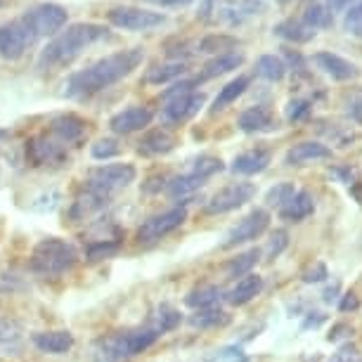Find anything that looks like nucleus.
I'll return each instance as SVG.
<instances>
[{"label": "nucleus", "mask_w": 362, "mask_h": 362, "mask_svg": "<svg viewBox=\"0 0 362 362\" xmlns=\"http://www.w3.org/2000/svg\"><path fill=\"white\" fill-rule=\"evenodd\" d=\"M239 47V40L228 33H211V36L199 40V52L209 54H225V52H235Z\"/></svg>", "instance_id": "c756f323"}, {"label": "nucleus", "mask_w": 362, "mask_h": 362, "mask_svg": "<svg viewBox=\"0 0 362 362\" xmlns=\"http://www.w3.org/2000/svg\"><path fill=\"white\" fill-rule=\"evenodd\" d=\"M351 194L355 197V202L362 204V182H353V185H351Z\"/></svg>", "instance_id": "5fc2aeb1"}, {"label": "nucleus", "mask_w": 362, "mask_h": 362, "mask_svg": "<svg viewBox=\"0 0 362 362\" xmlns=\"http://www.w3.org/2000/svg\"><path fill=\"white\" fill-rule=\"evenodd\" d=\"M244 64V54L242 52H225V54H216L214 59H209L206 64H204V69L199 74V78L197 81H209V78H218L223 76V74H230L239 69V66Z\"/></svg>", "instance_id": "aec40b11"}, {"label": "nucleus", "mask_w": 362, "mask_h": 362, "mask_svg": "<svg viewBox=\"0 0 362 362\" xmlns=\"http://www.w3.org/2000/svg\"><path fill=\"white\" fill-rule=\"evenodd\" d=\"M142 59H145V50L142 47H128V50L102 57L95 64L86 66V69L71 74L69 81L64 83V95L66 98L81 100L107 90V88L124 81L126 76H131L142 64Z\"/></svg>", "instance_id": "f257e3e1"}, {"label": "nucleus", "mask_w": 362, "mask_h": 362, "mask_svg": "<svg viewBox=\"0 0 362 362\" xmlns=\"http://www.w3.org/2000/svg\"><path fill=\"white\" fill-rule=\"evenodd\" d=\"M263 10V3L261 0H230L228 5L223 8L221 17L225 19L228 24H242L247 17H254L258 12Z\"/></svg>", "instance_id": "a878e982"}, {"label": "nucleus", "mask_w": 362, "mask_h": 362, "mask_svg": "<svg viewBox=\"0 0 362 362\" xmlns=\"http://www.w3.org/2000/svg\"><path fill=\"white\" fill-rule=\"evenodd\" d=\"M121 244L114 242V239H100V242H93L86 247V258L88 261H102V258H112L119 254Z\"/></svg>", "instance_id": "4c0bfd02"}, {"label": "nucleus", "mask_w": 362, "mask_h": 362, "mask_svg": "<svg viewBox=\"0 0 362 362\" xmlns=\"http://www.w3.org/2000/svg\"><path fill=\"white\" fill-rule=\"evenodd\" d=\"M185 71H187V64L182 62V59H170L166 64L152 66V69L145 74V81L149 86H163V83H170V81L180 78Z\"/></svg>", "instance_id": "bb28decb"}, {"label": "nucleus", "mask_w": 362, "mask_h": 362, "mask_svg": "<svg viewBox=\"0 0 362 362\" xmlns=\"http://www.w3.org/2000/svg\"><path fill=\"white\" fill-rule=\"evenodd\" d=\"M149 5H156V8H187L194 0H145Z\"/></svg>", "instance_id": "09e8293b"}, {"label": "nucleus", "mask_w": 362, "mask_h": 362, "mask_svg": "<svg viewBox=\"0 0 362 362\" xmlns=\"http://www.w3.org/2000/svg\"><path fill=\"white\" fill-rule=\"evenodd\" d=\"M185 221H187V211L182 209V206L163 211V214L152 216L149 221H145V223L140 225L138 239H140L142 244H152V242H156V239L166 237L173 230H177Z\"/></svg>", "instance_id": "1a4fd4ad"}, {"label": "nucleus", "mask_w": 362, "mask_h": 362, "mask_svg": "<svg viewBox=\"0 0 362 362\" xmlns=\"http://www.w3.org/2000/svg\"><path fill=\"white\" fill-rule=\"evenodd\" d=\"M256 74L265 81H282L284 74H286V64L282 57H277V54H263L261 59L256 62Z\"/></svg>", "instance_id": "2f4dec72"}, {"label": "nucleus", "mask_w": 362, "mask_h": 362, "mask_svg": "<svg viewBox=\"0 0 362 362\" xmlns=\"http://www.w3.org/2000/svg\"><path fill=\"white\" fill-rule=\"evenodd\" d=\"M254 194H256V185H251V182H232V185L218 189L204 211L209 216L228 214V211H235L239 206H244L247 202H251Z\"/></svg>", "instance_id": "6e6552de"}, {"label": "nucleus", "mask_w": 362, "mask_h": 362, "mask_svg": "<svg viewBox=\"0 0 362 362\" xmlns=\"http://www.w3.org/2000/svg\"><path fill=\"white\" fill-rule=\"evenodd\" d=\"M332 156V149L322 145V142H315V140H305V142H298L293 145L289 152L284 156V163L286 166H303L308 161H317V159H329Z\"/></svg>", "instance_id": "f3484780"}, {"label": "nucleus", "mask_w": 362, "mask_h": 362, "mask_svg": "<svg viewBox=\"0 0 362 362\" xmlns=\"http://www.w3.org/2000/svg\"><path fill=\"white\" fill-rule=\"evenodd\" d=\"M348 114H351L353 121H358V124H362V98H358L351 105V109H348Z\"/></svg>", "instance_id": "3c124183"}, {"label": "nucleus", "mask_w": 362, "mask_h": 362, "mask_svg": "<svg viewBox=\"0 0 362 362\" xmlns=\"http://www.w3.org/2000/svg\"><path fill=\"white\" fill-rule=\"evenodd\" d=\"M204 102H206V98H204V93H189V95H182V98H175L166 102V107H163L161 112V119L166 121V124H185V121H189L192 116H197L202 112Z\"/></svg>", "instance_id": "ddd939ff"}, {"label": "nucleus", "mask_w": 362, "mask_h": 362, "mask_svg": "<svg viewBox=\"0 0 362 362\" xmlns=\"http://www.w3.org/2000/svg\"><path fill=\"white\" fill-rule=\"evenodd\" d=\"M66 159V147L62 142H57L54 138L47 135H36L26 142V161L31 166H52V163H62Z\"/></svg>", "instance_id": "f8f14e48"}, {"label": "nucleus", "mask_w": 362, "mask_h": 362, "mask_svg": "<svg viewBox=\"0 0 362 362\" xmlns=\"http://www.w3.org/2000/svg\"><path fill=\"white\" fill-rule=\"evenodd\" d=\"M154 119V112L149 107H128L124 112H119L116 116H112V121H109V128H112L114 133L119 135H128V133H135V131H142V128H147L152 124Z\"/></svg>", "instance_id": "4468645a"}, {"label": "nucleus", "mask_w": 362, "mask_h": 362, "mask_svg": "<svg viewBox=\"0 0 362 362\" xmlns=\"http://www.w3.org/2000/svg\"><path fill=\"white\" fill-rule=\"evenodd\" d=\"M33 344L38 351L62 355L74 348V334L66 329H54V332H38L33 334Z\"/></svg>", "instance_id": "6ab92c4d"}, {"label": "nucleus", "mask_w": 362, "mask_h": 362, "mask_svg": "<svg viewBox=\"0 0 362 362\" xmlns=\"http://www.w3.org/2000/svg\"><path fill=\"white\" fill-rule=\"evenodd\" d=\"M258 258H261V251L258 249H251L247 254L237 256L235 261L228 263V277H247L251 275V270L256 268Z\"/></svg>", "instance_id": "72a5a7b5"}, {"label": "nucleus", "mask_w": 362, "mask_h": 362, "mask_svg": "<svg viewBox=\"0 0 362 362\" xmlns=\"http://www.w3.org/2000/svg\"><path fill=\"white\" fill-rule=\"evenodd\" d=\"M109 204V197H102L98 192H93V189H83V192L78 194V199L74 202L71 206V218L74 221H86L88 216L98 214V211H102Z\"/></svg>", "instance_id": "393cba45"}, {"label": "nucleus", "mask_w": 362, "mask_h": 362, "mask_svg": "<svg viewBox=\"0 0 362 362\" xmlns=\"http://www.w3.org/2000/svg\"><path fill=\"white\" fill-rule=\"evenodd\" d=\"M237 126H239V131H244V133H265V131L277 128L275 116H272L270 109L263 107V105L249 107L247 112L239 116Z\"/></svg>", "instance_id": "a211bd4d"}, {"label": "nucleus", "mask_w": 362, "mask_h": 362, "mask_svg": "<svg viewBox=\"0 0 362 362\" xmlns=\"http://www.w3.org/2000/svg\"><path fill=\"white\" fill-rule=\"evenodd\" d=\"M293 194H296V187H293L291 182H277V185L270 187L268 194H265V204H268V206H279V209H282Z\"/></svg>", "instance_id": "58836bf2"}, {"label": "nucleus", "mask_w": 362, "mask_h": 362, "mask_svg": "<svg viewBox=\"0 0 362 362\" xmlns=\"http://www.w3.org/2000/svg\"><path fill=\"white\" fill-rule=\"evenodd\" d=\"M3 5H5V0H0V8H3Z\"/></svg>", "instance_id": "6e6d98bb"}, {"label": "nucleus", "mask_w": 362, "mask_h": 362, "mask_svg": "<svg viewBox=\"0 0 362 362\" xmlns=\"http://www.w3.org/2000/svg\"><path fill=\"white\" fill-rule=\"evenodd\" d=\"M109 29L95 22H76L66 26L62 33H57L50 43H47L38 54V69L50 71L57 66L69 64L71 59H76L86 47L95 45L98 40L107 38Z\"/></svg>", "instance_id": "f03ea898"}, {"label": "nucleus", "mask_w": 362, "mask_h": 362, "mask_svg": "<svg viewBox=\"0 0 362 362\" xmlns=\"http://www.w3.org/2000/svg\"><path fill=\"white\" fill-rule=\"evenodd\" d=\"M100 362H109V360H100Z\"/></svg>", "instance_id": "4d7b16f0"}, {"label": "nucleus", "mask_w": 362, "mask_h": 362, "mask_svg": "<svg viewBox=\"0 0 362 362\" xmlns=\"http://www.w3.org/2000/svg\"><path fill=\"white\" fill-rule=\"evenodd\" d=\"M194 86H197V81H177V83H173L168 88V90H163L161 98L170 102V100H175V98H182V95H189V93H194Z\"/></svg>", "instance_id": "de8ad7c7"}, {"label": "nucleus", "mask_w": 362, "mask_h": 362, "mask_svg": "<svg viewBox=\"0 0 362 362\" xmlns=\"http://www.w3.org/2000/svg\"><path fill=\"white\" fill-rule=\"evenodd\" d=\"M221 170H223V161L218 159V156H209V154L199 156V159L194 161V166H192V173L199 175L202 180H206V177L221 173Z\"/></svg>", "instance_id": "a19ab883"}, {"label": "nucleus", "mask_w": 362, "mask_h": 362, "mask_svg": "<svg viewBox=\"0 0 362 362\" xmlns=\"http://www.w3.org/2000/svg\"><path fill=\"white\" fill-rule=\"evenodd\" d=\"M22 344V327L15 320H0V346L5 351H15Z\"/></svg>", "instance_id": "e433bc0d"}, {"label": "nucleus", "mask_w": 362, "mask_h": 362, "mask_svg": "<svg viewBox=\"0 0 362 362\" xmlns=\"http://www.w3.org/2000/svg\"><path fill=\"white\" fill-rule=\"evenodd\" d=\"M247 88H249V78H247V76L232 78L228 86L221 88V93H218V98H216V102H214V109H216V112H221V109L230 107L232 102H237V98H242Z\"/></svg>", "instance_id": "7c9ffc66"}, {"label": "nucleus", "mask_w": 362, "mask_h": 362, "mask_svg": "<svg viewBox=\"0 0 362 362\" xmlns=\"http://www.w3.org/2000/svg\"><path fill=\"white\" fill-rule=\"evenodd\" d=\"M177 325H180V313L173 310V308H161L159 313H156L152 329L161 337V334H166V332H170V329H175Z\"/></svg>", "instance_id": "ea45409f"}, {"label": "nucleus", "mask_w": 362, "mask_h": 362, "mask_svg": "<svg viewBox=\"0 0 362 362\" xmlns=\"http://www.w3.org/2000/svg\"><path fill=\"white\" fill-rule=\"evenodd\" d=\"M109 24L124 31H152L156 26L166 24V17L161 12H152L145 8H133V5H124V8H112L107 12Z\"/></svg>", "instance_id": "0eeeda50"}, {"label": "nucleus", "mask_w": 362, "mask_h": 362, "mask_svg": "<svg viewBox=\"0 0 362 362\" xmlns=\"http://www.w3.org/2000/svg\"><path fill=\"white\" fill-rule=\"evenodd\" d=\"M344 24H346L348 33H353V36L362 38V0H360L358 5H353V8H348Z\"/></svg>", "instance_id": "37998d69"}, {"label": "nucleus", "mask_w": 362, "mask_h": 362, "mask_svg": "<svg viewBox=\"0 0 362 362\" xmlns=\"http://www.w3.org/2000/svg\"><path fill=\"white\" fill-rule=\"evenodd\" d=\"M308 29L317 31V29H329L334 24V12L327 8V5H310L308 10H305L303 19H300Z\"/></svg>", "instance_id": "473e14b6"}, {"label": "nucleus", "mask_w": 362, "mask_h": 362, "mask_svg": "<svg viewBox=\"0 0 362 362\" xmlns=\"http://www.w3.org/2000/svg\"><path fill=\"white\" fill-rule=\"evenodd\" d=\"M78 263V254L66 239L59 237H47L33 247L31 254V270L40 277H59L64 272H69L74 265Z\"/></svg>", "instance_id": "7ed1b4c3"}, {"label": "nucleus", "mask_w": 362, "mask_h": 362, "mask_svg": "<svg viewBox=\"0 0 362 362\" xmlns=\"http://www.w3.org/2000/svg\"><path fill=\"white\" fill-rule=\"evenodd\" d=\"M268 163H270V154L265 152V149H251V152L235 156V161H232V173L256 175L268 168Z\"/></svg>", "instance_id": "4be33fe9"}, {"label": "nucleus", "mask_w": 362, "mask_h": 362, "mask_svg": "<svg viewBox=\"0 0 362 362\" xmlns=\"http://www.w3.org/2000/svg\"><path fill=\"white\" fill-rule=\"evenodd\" d=\"M286 247H289V235H286V230H275L270 237V242H268V247H265V256H268V261L277 258Z\"/></svg>", "instance_id": "79ce46f5"}, {"label": "nucleus", "mask_w": 362, "mask_h": 362, "mask_svg": "<svg viewBox=\"0 0 362 362\" xmlns=\"http://www.w3.org/2000/svg\"><path fill=\"white\" fill-rule=\"evenodd\" d=\"M33 43L36 40H33L29 29L22 24V19L0 24V57L3 59H10V62L12 59H19Z\"/></svg>", "instance_id": "9b49d317"}, {"label": "nucleus", "mask_w": 362, "mask_h": 362, "mask_svg": "<svg viewBox=\"0 0 362 362\" xmlns=\"http://www.w3.org/2000/svg\"><path fill=\"white\" fill-rule=\"evenodd\" d=\"M277 38L286 40V43H308V40L315 38V31L308 29L303 22H293V19H284V22L275 24V29H272Z\"/></svg>", "instance_id": "cd10ccee"}, {"label": "nucleus", "mask_w": 362, "mask_h": 362, "mask_svg": "<svg viewBox=\"0 0 362 362\" xmlns=\"http://www.w3.org/2000/svg\"><path fill=\"white\" fill-rule=\"evenodd\" d=\"M93 159H114L116 154H119V145H116V140H98L90 149Z\"/></svg>", "instance_id": "49530a36"}, {"label": "nucleus", "mask_w": 362, "mask_h": 362, "mask_svg": "<svg viewBox=\"0 0 362 362\" xmlns=\"http://www.w3.org/2000/svg\"><path fill=\"white\" fill-rule=\"evenodd\" d=\"M348 3H353V0H329V10H346Z\"/></svg>", "instance_id": "603ef678"}, {"label": "nucleus", "mask_w": 362, "mask_h": 362, "mask_svg": "<svg viewBox=\"0 0 362 362\" xmlns=\"http://www.w3.org/2000/svg\"><path fill=\"white\" fill-rule=\"evenodd\" d=\"M310 114V102L308 100H291L284 109V116L289 124H296V121L305 119Z\"/></svg>", "instance_id": "c03bdc74"}, {"label": "nucleus", "mask_w": 362, "mask_h": 362, "mask_svg": "<svg viewBox=\"0 0 362 362\" xmlns=\"http://www.w3.org/2000/svg\"><path fill=\"white\" fill-rule=\"evenodd\" d=\"M360 308V300L355 293H346L344 300H341V310L344 313H353V310H358Z\"/></svg>", "instance_id": "8fccbe9b"}, {"label": "nucleus", "mask_w": 362, "mask_h": 362, "mask_svg": "<svg viewBox=\"0 0 362 362\" xmlns=\"http://www.w3.org/2000/svg\"><path fill=\"white\" fill-rule=\"evenodd\" d=\"M175 147V138L170 135L166 128H154L149 131L145 138L140 140V154L147 156H159V154H168L170 149Z\"/></svg>", "instance_id": "b1692460"}, {"label": "nucleus", "mask_w": 362, "mask_h": 362, "mask_svg": "<svg viewBox=\"0 0 362 362\" xmlns=\"http://www.w3.org/2000/svg\"><path fill=\"white\" fill-rule=\"evenodd\" d=\"M159 339L152 327L145 329H131V332H119L114 337H107L100 341V346L105 348V360L112 358H133V355L145 353L147 348H152Z\"/></svg>", "instance_id": "39448f33"}, {"label": "nucleus", "mask_w": 362, "mask_h": 362, "mask_svg": "<svg viewBox=\"0 0 362 362\" xmlns=\"http://www.w3.org/2000/svg\"><path fill=\"white\" fill-rule=\"evenodd\" d=\"M221 300V289L216 284H204V286H197L185 296V303L189 308L194 310H204V308H214V305Z\"/></svg>", "instance_id": "c85d7f7f"}, {"label": "nucleus", "mask_w": 362, "mask_h": 362, "mask_svg": "<svg viewBox=\"0 0 362 362\" xmlns=\"http://www.w3.org/2000/svg\"><path fill=\"white\" fill-rule=\"evenodd\" d=\"M329 277V272H327V265L322 261H313L308 268L300 272V279H303L305 284H317V282H325V279Z\"/></svg>", "instance_id": "a18cd8bd"}, {"label": "nucleus", "mask_w": 362, "mask_h": 362, "mask_svg": "<svg viewBox=\"0 0 362 362\" xmlns=\"http://www.w3.org/2000/svg\"><path fill=\"white\" fill-rule=\"evenodd\" d=\"M204 185V180L199 175L189 173V175H180L175 177L173 182H168V194L173 197V199H182V197H189L192 192H197Z\"/></svg>", "instance_id": "f704fd0d"}, {"label": "nucleus", "mask_w": 362, "mask_h": 362, "mask_svg": "<svg viewBox=\"0 0 362 362\" xmlns=\"http://www.w3.org/2000/svg\"><path fill=\"white\" fill-rule=\"evenodd\" d=\"M315 64L322 69L327 76H332L334 81H353L360 76V69L353 62H348L346 57H341L337 52H317L315 54Z\"/></svg>", "instance_id": "dca6fc26"}, {"label": "nucleus", "mask_w": 362, "mask_h": 362, "mask_svg": "<svg viewBox=\"0 0 362 362\" xmlns=\"http://www.w3.org/2000/svg\"><path fill=\"white\" fill-rule=\"evenodd\" d=\"M225 322H228V315L218 308L197 310V315L189 317V325L197 327V329H211V327H218V325H225Z\"/></svg>", "instance_id": "c9c22d12"}, {"label": "nucleus", "mask_w": 362, "mask_h": 362, "mask_svg": "<svg viewBox=\"0 0 362 362\" xmlns=\"http://www.w3.org/2000/svg\"><path fill=\"white\" fill-rule=\"evenodd\" d=\"M263 291V277L261 275H247L228 291V300L232 305H247L249 300H254L258 293Z\"/></svg>", "instance_id": "412c9836"}, {"label": "nucleus", "mask_w": 362, "mask_h": 362, "mask_svg": "<svg viewBox=\"0 0 362 362\" xmlns=\"http://www.w3.org/2000/svg\"><path fill=\"white\" fill-rule=\"evenodd\" d=\"M211 10H214V0H204V5H202V10H199V17L206 19L211 15Z\"/></svg>", "instance_id": "864d4df0"}, {"label": "nucleus", "mask_w": 362, "mask_h": 362, "mask_svg": "<svg viewBox=\"0 0 362 362\" xmlns=\"http://www.w3.org/2000/svg\"><path fill=\"white\" fill-rule=\"evenodd\" d=\"M19 19L29 29L33 40H38L43 36H52V33L62 31L66 19H69V12L57 3H38L33 8L24 10V15Z\"/></svg>", "instance_id": "20e7f679"}, {"label": "nucleus", "mask_w": 362, "mask_h": 362, "mask_svg": "<svg viewBox=\"0 0 362 362\" xmlns=\"http://www.w3.org/2000/svg\"><path fill=\"white\" fill-rule=\"evenodd\" d=\"M135 175H138V170H135L133 163H107V166H100V168L90 170L86 187L112 199L119 189L131 185V182L135 180Z\"/></svg>", "instance_id": "423d86ee"}, {"label": "nucleus", "mask_w": 362, "mask_h": 362, "mask_svg": "<svg viewBox=\"0 0 362 362\" xmlns=\"http://www.w3.org/2000/svg\"><path fill=\"white\" fill-rule=\"evenodd\" d=\"M268 225H270L268 211L254 209L249 216H244L242 221L228 232V237H225V242H223V249H232V247H237V244H247L251 239H258L268 230Z\"/></svg>", "instance_id": "9d476101"}, {"label": "nucleus", "mask_w": 362, "mask_h": 362, "mask_svg": "<svg viewBox=\"0 0 362 362\" xmlns=\"http://www.w3.org/2000/svg\"><path fill=\"white\" fill-rule=\"evenodd\" d=\"M88 124L81 116L76 114H62V116H57V119H52V124H50V133H52V138L57 140V142H62V145H76V142H81L86 138V133H88Z\"/></svg>", "instance_id": "2eb2a0df"}, {"label": "nucleus", "mask_w": 362, "mask_h": 362, "mask_svg": "<svg viewBox=\"0 0 362 362\" xmlns=\"http://www.w3.org/2000/svg\"><path fill=\"white\" fill-rule=\"evenodd\" d=\"M313 211H315V199H313V194L296 192L282 209H279V216L289 223H298V221H303V218H308Z\"/></svg>", "instance_id": "5701e85b"}]
</instances>
